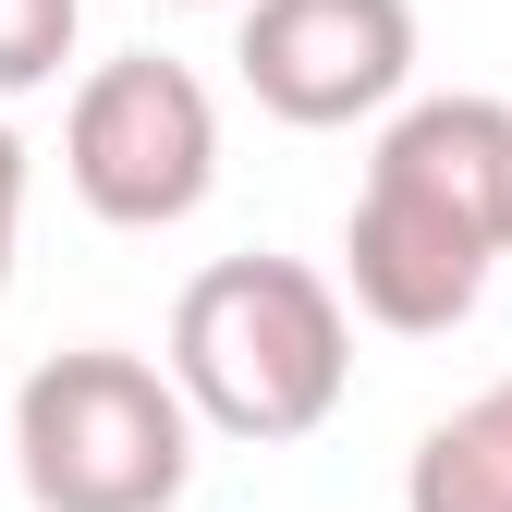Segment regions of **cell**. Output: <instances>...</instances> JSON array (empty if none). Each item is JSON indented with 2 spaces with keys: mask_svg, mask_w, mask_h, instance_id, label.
Here are the masks:
<instances>
[{
  "mask_svg": "<svg viewBox=\"0 0 512 512\" xmlns=\"http://www.w3.org/2000/svg\"><path fill=\"white\" fill-rule=\"evenodd\" d=\"M159 366H171L196 427L281 452V439H317L354 391V305L305 256H208L171 293V354Z\"/></svg>",
  "mask_w": 512,
  "mask_h": 512,
  "instance_id": "cell-2",
  "label": "cell"
},
{
  "mask_svg": "<svg viewBox=\"0 0 512 512\" xmlns=\"http://www.w3.org/2000/svg\"><path fill=\"white\" fill-rule=\"evenodd\" d=\"M512 256V98H391L342 220V305L391 342H439Z\"/></svg>",
  "mask_w": 512,
  "mask_h": 512,
  "instance_id": "cell-1",
  "label": "cell"
},
{
  "mask_svg": "<svg viewBox=\"0 0 512 512\" xmlns=\"http://www.w3.org/2000/svg\"><path fill=\"white\" fill-rule=\"evenodd\" d=\"M183 13H208V0H183Z\"/></svg>",
  "mask_w": 512,
  "mask_h": 512,
  "instance_id": "cell-9",
  "label": "cell"
},
{
  "mask_svg": "<svg viewBox=\"0 0 512 512\" xmlns=\"http://www.w3.org/2000/svg\"><path fill=\"white\" fill-rule=\"evenodd\" d=\"M13 244H25V135L0 122V293H13Z\"/></svg>",
  "mask_w": 512,
  "mask_h": 512,
  "instance_id": "cell-8",
  "label": "cell"
},
{
  "mask_svg": "<svg viewBox=\"0 0 512 512\" xmlns=\"http://www.w3.org/2000/svg\"><path fill=\"white\" fill-rule=\"evenodd\" d=\"M403 512H512V378H488L476 403H452L415 439Z\"/></svg>",
  "mask_w": 512,
  "mask_h": 512,
  "instance_id": "cell-6",
  "label": "cell"
},
{
  "mask_svg": "<svg viewBox=\"0 0 512 512\" xmlns=\"http://www.w3.org/2000/svg\"><path fill=\"white\" fill-rule=\"evenodd\" d=\"M74 25H86V0H0V98L49 86L74 61Z\"/></svg>",
  "mask_w": 512,
  "mask_h": 512,
  "instance_id": "cell-7",
  "label": "cell"
},
{
  "mask_svg": "<svg viewBox=\"0 0 512 512\" xmlns=\"http://www.w3.org/2000/svg\"><path fill=\"white\" fill-rule=\"evenodd\" d=\"M61 183L110 232L196 220L208 183H220V98L196 86V61H159V49L98 61L74 86V110H61Z\"/></svg>",
  "mask_w": 512,
  "mask_h": 512,
  "instance_id": "cell-4",
  "label": "cell"
},
{
  "mask_svg": "<svg viewBox=\"0 0 512 512\" xmlns=\"http://www.w3.org/2000/svg\"><path fill=\"white\" fill-rule=\"evenodd\" d=\"M0 452L37 512H171L196 488V415H183L171 366L122 342H74L0 403Z\"/></svg>",
  "mask_w": 512,
  "mask_h": 512,
  "instance_id": "cell-3",
  "label": "cell"
},
{
  "mask_svg": "<svg viewBox=\"0 0 512 512\" xmlns=\"http://www.w3.org/2000/svg\"><path fill=\"white\" fill-rule=\"evenodd\" d=\"M244 98L293 135L378 122L415 86V0H244Z\"/></svg>",
  "mask_w": 512,
  "mask_h": 512,
  "instance_id": "cell-5",
  "label": "cell"
}]
</instances>
